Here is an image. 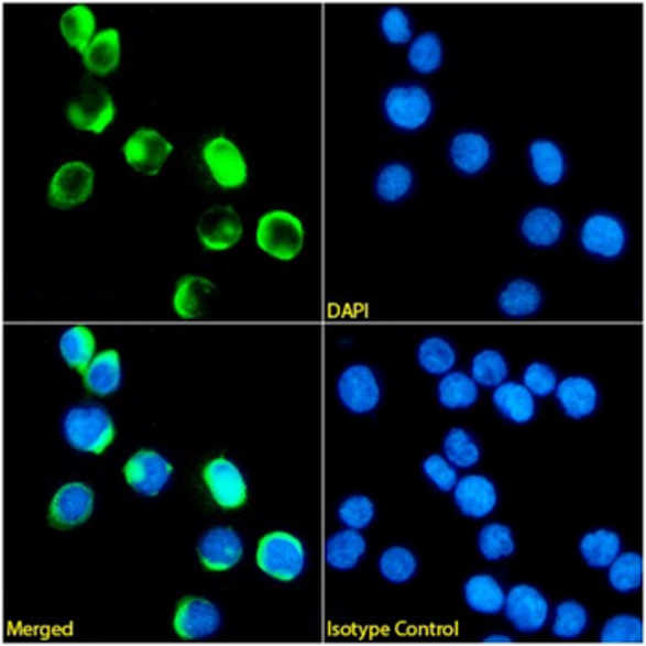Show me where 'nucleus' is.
<instances>
[{"label": "nucleus", "instance_id": "13", "mask_svg": "<svg viewBox=\"0 0 646 646\" xmlns=\"http://www.w3.org/2000/svg\"><path fill=\"white\" fill-rule=\"evenodd\" d=\"M204 481L212 501L223 510H237L248 501V481L242 469L226 457L212 458L204 468Z\"/></svg>", "mask_w": 646, "mask_h": 646}, {"label": "nucleus", "instance_id": "40", "mask_svg": "<svg viewBox=\"0 0 646 646\" xmlns=\"http://www.w3.org/2000/svg\"><path fill=\"white\" fill-rule=\"evenodd\" d=\"M377 569L386 582L401 585L410 582L418 574V556L405 545H390L388 549H384L379 556Z\"/></svg>", "mask_w": 646, "mask_h": 646}, {"label": "nucleus", "instance_id": "6", "mask_svg": "<svg viewBox=\"0 0 646 646\" xmlns=\"http://www.w3.org/2000/svg\"><path fill=\"white\" fill-rule=\"evenodd\" d=\"M340 405L353 416H368L377 410L383 401V384L375 368L366 362H353L338 375L337 386Z\"/></svg>", "mask_w": 646, "mask_h": 646}, {"label": "nucleus", "instance_id": "31", "mask_svg": "<svg viewBox=\"0 0 646 646\" xmlns=\"http://www.w3.org/2000/svg\"><path fill=\"white\" fill-rule=\"evenodd\" d=\"M57 351L70 370L84 373L97 355L95 332L86 326L67 327L57 338Z\"/></svg>", "mask_w": 646, "mask_h": 646}, {"label": "nucleus", "instance_id": "42", "mask_svg": "<svg viewBox=\"0 0 646 646\" xmlns=\"http://www.w3.org/2000/svg\"><path fill=\"white\" fill-rule=\"evenodd\" d=\"M469 375L479 384V388H497L499 384L508 381V361H506L503 351H499V349H481L471 359Z\"/></svg>", "mask_w": 646, "mask_h": 646}, {"label": "nucleus", "instance_id": "14", "mask_svg": "<svg viewBox=\"0 0 646 646\" xmlns=\"http://www.w3.org/2000/svg\"><path fill=\"white\" fill-rule=\"evenodd\" d=\"M172 626L179 639H211L222 628V612L207 599L187 596L176 607Z\"/></svg>", "mask_w": 646, "mask_h": 646}, {"label": "nucleus", "instance_id": "5", "mask_svg": "<svg viewBox=\"0 0 646 646\" xmlns=\"http://www.w3.org/2000/svg\"><path fill=\"white\" fill-rule=\"evenodd\" d=\"M383 113L390 127L414 133L429 124L435 113V100L427 87L419 84H397L384 92Z\"/></svg>", "mask_w": 646, "mask_h": 646}, {"label": "nucleus", "instance_id": "12", "mask_svg": "<svg viewBox=\"0 0 646 646\" xmlns=\"http://www.w3.org/2000/svg\"><path fill=\"white\" fill-rule=\"evenodd\" d=\"M172 475L174 466L154 449H141L124 463L128 486L143 497H157L161 492H165Z\"/></svg>", "mask_w": 646, "mask_h": 646}, {"label": "nucleus", "instance_id": "46", "mask_svg": "<svg viewBox=\"0 0 646 646\" xmlns=\"http://www.w3.org/2000/svg\"><path fill=\"white\" fill-rule=\"evenodd\" d=\"M525 388L536 397V399H545L555 394L556 386L560 383L558 373L555 368L547 364V362L536 361L530 362L523 372V381Z\"/></svg>", "mask_w": 646, "mask_h": 646}, {"label": "nucleus", "instance_id": "10", "mask_svg": "<svg viewBox=\"0 0 646 646\" xmlns=\"http://www.w3.org/2000/svg\"><path fill=\"white\" fill-rule=\"evenodd\" d=\"M580 247L591 258L615 261L628 248V229L612 212H593L580 228Z\"/></svg>", "mask_w": 646, "mask_h": 646}, {"label": "nucleus", "instance_id": "39", "mask_svg": "<svg viewBox=\"0 0 646 646\" xmlns=\"http://www.w3.org/2000/svg\"><path fill=\"white\" fill-rule=\"evenodd\" d=\"M444 57H446L444 41L436 32H424V34L416 35L406 51L408 65L418 75L424 76L435 75L436 70H440Z\"/></svg>", "mask_w": 646, "mask_h": 646}, {"label": "nucleus", "instance_id": "43", "mask_svg": "<svg viewBox=\"0 0 646 646\" xmlns=\"http://www.w3.org/2000/svg\"><path fill=\"white\" fill-rule=\"evenodd\" d=\"M604 645H640L645 643V624L634 613H617L607 618L601 629Z\"/></svg>", "mask_w": 646, "mask_h": 646}, {"label": "nucleus", "instance_id": "26", "mask_svg": "<svg viewBox=\"0 0 646 646\" xmlns=\"http://www.w3.org/2000/svg\"><path fill=\"white\" fill-rule=\"evenodd\" d=\"M463 602L471 612L479 615H499L503 613L506 590L499 578L490 572H477L463 582Z\"/></svg>", "mask_w": 646, "mask_h": 646}, {"label": "nucleus", "instance_id": "48", "mask_svg": "<svg viewBox=\"0 0 646 646\" xmlns=\"http://www.w3.org/2000/svg\"><path fill=\"white\" fill-rule=\"evenodd\" d=\"M482 643H486V645H512L515 639L510 637L508 634H490L482 639Z\"/></svg>", "mask_w": 646, "mask_h": 646}, {"label": "nucleus", "instance_id": "47", "mask_svg": "<svg viewBox=\"0 0 646 646\" xmlns=\"http://www.w3.org/2000/svg\"><path fill=\"white\" fill-rule=\"evenodd\" d=\"M421 473L441 493H451L460 479L458 469L440 452L425 458L421 462Z\"/></svg>", "mask_w": 646, "mask_h": 646}, {"label": "nucleus", "instance_id": "28", "mask_svg": "<svg viewBox=\"0 0 646 646\" xmlns=\"http://www.w3.org/2000/svg\"><path fill=\"white\" fill-rule=\"evenodd\" d=\"M528 160L539 184L555 187L567 174V157L560 144L552 139H536L528 146Z\"/></svg>", "mask_w": 646, "mask_h": 646}, {"label": "nucleus", "instance_id": "21", "mask_svg": "<svg viewBox=\"0 0 646 646\" xmlns=\"http://www.w3.org/2000/svg\"><path fill=\"white\" fill-rule=\"evenodd\" d=\"M87 392L97 397H109L117 394L124 383L122 357L117 349L108 348L98 351L91 364L81 373Z\"/></svg>", "mask_w": 646, "mask_h": 646}, {"label": "nucleus", "instance_id": "7", "mask_svg": "<svg viewBox=\"0 0 646 646\" xmlns=\"http://www.w3.org/2000/svg\"><path fill=\"white\" fill-rule=\"evenodd\" d=\"M201 163L206 166L209 178L223 190H237L244 187L250 178V166L241 146L226 138L215 135L201 146Z\"/></svg>", "mask_w": 646, "mask_h": 646}, {"label": "nucleus", "instance_id": "17", "mask_svg": "<svg viewBox=\"0 0 646 646\" xmlns=\"http://www.w3.org/2000/svg\"><path fill=\"white\" fill-rule=\"evenodd\" d=\"M196 552L207 571H229L244 558V541L233 526H212L201 536Z\"/></svg>", "mask_w": 646, "mask_h": 646}, {"label": "nucleus", "instance_id": "32", "mask_svg": "<svg viewBox=\"0 0 646 646\" xmlns=\"http://www.w3.org/2000/svg\"><path fill=\"white\" fill-rule=\"evenodd\" d=\"M481 397V388L473 377L466 372H452L441 375L436 386V399L447 410H468L477 405Z\"/></svg>", "mask_w": 646, "mask_h": 646}, {"label": "nucleus", "instance_id": "11", "mask_svg": "<svg viewBox=\"0 0 646 646\" xmlns=\"http://www.w3.org/2000/svg\"><path fill=\"white\" fill-rule=\"evenodd\" d=\"M174 152V144L155 128H138L122 144V157L141 176H157Z\"/></svg>", "mask_w": 646, "mask_h": 646}, {"label": "nucleus", "instance_id": "16", "mask_svg": "<svg viewBox=\"0 0 646 646\" xmlns=\"http://www.w3.org/2000/svg\"><path fill=\"white\" fill-rule=\"evenodd\" d=\"M92 512H95L92 488L87 482H67L52 497L48 521L56 528L70 530L91 519Z\"/></svg>", "mask_w": 646, "mask_h": 646}, {"label": "nucleus", "instance_id": "41", "mask_svg": "<svg viewBox=\"0 0 646 646\" xmlns=\"http://www.w3.org/2000/svg\"><path fill=\"white\" fill-rule=\"evenodd\" d=\"M441 455L457 469H473L481 462V444L463 427L447 430L441 441Z\"/></svg>", "mask_w": 646, "mask_h": 646}, {"label": "nucleus", "instance_id": "36", "mask_svg": "<svg viewBox=\"0 0 646 646\" xmlns=\"http://www.w3.org/2000/svg\"><path fill=\"white\" fill-rule=\"evenodd\" d=\"M607 583L618 595H632L643 588L645 580V561L639 552L628 550L621 552L615 560L607 566Z\"/></svg>", "mask_w": 646, "mask_h": 646}, {"label": "nucleus", "instance_id": "20", "mask_svg": "<svg viewBox=\"0 0 646 646\" xmlns=\"http://www.w3.org/2000/svg\"><path fill=\"white\" fill-rule=\"evenodd\" d=\"M493 149L490 139L475 130H466L451 139L449 160L458 172L466 176H477L492 163Z\"/></svg>", "mask_w": 646, "mask_h": 646}, {"label": "nucleus", "instance_id": "8", "mask_svg": "<svg viewBox=\"0 0 646 646\" xmlns=\"http://www.w3.org/2000/svg\"><path fill=\"white\" fill-rule=\"evenodd\" d=\"M95 184L97 174L86 161H65L64 165L57 166L56 172L52 174L46 189V201L54 209L70 211L84 206L91 198Z\"/></svg>", "mask_w": 646, "mask_h": 646}, {"label": "nucleus", "instance_id": "34", "mask_svg": "<svg viewBox=\"0 0 646 646\" xmlns=\"http://www.w3.org/2000/svg\"><path fill=\"white\" fill-rule=\"evenodd\" d=\"M416 176L413 166L403 161H392L377 172L375 176V195L384 204H399L413 195Z\"/></svg>", "mask_w": 646, "mask_h": 646}, {"label": "nucleus", "instance_id": "25", "mask_svg": "<svg viewBox=\"0 0 646 646\" xmlns=\"http://www.w3.org/2000/svg\"><path fill=\"white\" fill-rule=\"evenodd\" d=\"M492 403L499 416L514 425H528L538 414L536 397L517 381H504L493 388Z\"/></svg>", "mask_w": 646, "mask_h": 646}, {"label": "nucleus", "instance_id": "30", "mask_svg": "<svg viewBox=\"0 0 646 646\" xmlns=\"http://www.w3.org/2000/svg\"><path fill=\"white\" fill-rule=\"evenodd\" d=\"M578 552L585 566L602 571L623 552V538L612 528H595L580 538Z\"/></svg>", "mask_w": 646, "mask_h": 646}, {"label": "nucleus", "instance_id": "15", "mask_svg": "<svg viewBox=\"0 0 646 646\" xmlns=\"http://www.w3.org/2000/svg\"><path fill=\"white\" fill-rule=\"evenodd\" d=\"M201 247L209 252H228L241 242L244 223L231 206H212L196 223Z\"/></svg>", "mask_w": 646, "mask_h": 646}, {"label": "nucleus", "instance_id": "44", "mask_svg": "<svg viewBox=\"0 0 646 646\" xmlns=\"http://www.w3.org/2000/svg\"><path fill=\"white\" fill-rule=\"evenodd\" d=\"M377 515V508L373 503L372 497L355 493V495H348L342 503L338 504L337 519L342 523L343 528H351V530H366L368 526L372 525Z\"/></svg>", "mask_w": 646, "mask_h": 646}, {"label": "nucleus", "instance_id": "33", "mask_svg": "<svg viewBox=\"0 0 646 646\" xmlns=\"http://www.w3.org/2000/svg\"><path fill=\"white\" fill-rule=\"evenodd\" d=\"M59 34L67 46L81 56L98 34L97 15L86 4L69 7L59 18Z\"/></svg>", "mask_w": 646, "mask_h": 646}, {"label": "nucleus", "instance_id": "22", "mask_svg": "<svg viewBox=\"0 0 646 646\" xmlns=\"http://www.w3.org/2000/svg\"><path fill=\"white\" fill-rule=\"evenodd\" d=\"M217 285L204 275L187 274L176 283L172 309L182 320H198L206 315Z\"/></svg>", "mask_w": 646, "mask_h": 646}, {"label": "nucleus", "instance_id": "23", "mask_svg": "<svg viewBox=\"0 0 646 646\" xmlns=\"http://www.w3.org/2000/svg\"><path fill=\"white\" fill-rule=\"evenodd\" d=\"M122 37L117 29L98 30L95 40L81 54V64L92 78H106L121 67Z\"/></svg>", "mask_w": 646, "mask_h": 646}, {"label": "nucleus", "instance_id": "24", "mask_svg": "<svg viewBox=\"0 0 646 646\" xmlns=\"http://www.w3.org/2000/svg\"><path fill=\"white\" fill-rule=\"evenodd\" d=\"M566 223L560 212L552 207L538 206L526 212L521 220V237L526 244L538 250H549L563 239Z\"/></svg>", "mask_w": 646, "mask_h": 646}, {"label": "nucleus", "instance_id": "9", "mask_svg": "<svg viewBox=\"0 0 646 646\" xmlns=\"http://www.w3.org/2000/svg\"><path fill=\"white\" fill-rule=\"evenodd\" d=\"M550 602L533 583H515L506 591L504 617L519 634H539L550 621Z\"/></svg>", "mask_w": 646, "mask_h": 646}, {"label": "nucleus", "instance_id": "1", "mask_svg": "<svg viewBox=\"0 0 646 646\" xmlns=\"http://www.w3.org/2000/svg\"><path fill=\"white\" fill-rule=\"evenodd\" d=\"M62 435L67 446L86 455L108 451L117 436L114 419L108 408L98 403H78L65 410Z\"/></svg>", "mask_w": 646, "mask_h": 646}, {"label": "nucleus", "instance_id": "19", "mask_svg": "<svg viewBox=\"0 0 646 646\" xmlns=\"http://www.w3.org/2000/svg\"><path fill=\"white\" fill-rule=\"evenodd\" d=\"M556 403L567 418L588 419L599 410L601 390L588 375H567L555 390Z\"/></svg>", "mask_w": 646, "mask_h": 646}, {"label": "nucleus", "instance_id": "18", "mask_svg": "<svg viewBox=\"0 0 646 646\" xmlns=\"http://www.w3.org/2000/svg\"><path fill=\"white\" fill-rule=\"evenodd\" d=\"M451 493L452 503L468 519H486L499 506L497 484L481 473L460 477Z\"/></svg>", "mask_w": 646, "mask_h": 646}, {"label": "nucleus", "instance_id": "4", "mask_svg": "<svg viewBox=\"0 0 646 646\" xmlns=\"http://www.w3.org/2000/svg\"><path fill=\"white\" fill-rule=\"evenodd\" d=\"M255 242L259 250L272 259L283 263L294 261L304 250V222L294 212L272 209L259 218Z\"/></svg>", "mask_w": 646, "mask_h": 646}, {"label": "nucleus", "instance_id": "27", "mask_svg": "<svg viewBox=\"0 0 646 646\" xmlns=\"http://www.w3.org/2000/svg\"><path fill=\"white\" fill-rule=\"evenodd\" d=\"M541 305H544V292L530 280L508 281L499 292V310L514 320H525L538 315Z\"/></svg>", "mask_w": 646, "mask_h": 646}, {"label": "nucleus", "instance_id": "2", "mask_svg": "<svg viewBox=\"0 0 646 646\" xmlns=\"http://www.w3.org/2000/svg\"><path fill=\"white\" fill-rule=\"evenodd\" d=\"M255 561L261 572L272 580L294 582L307 569L309 555L298 536L286 530H274L259 539Z\"/></svg>", "mask_w": 646, "mask_h": 646}, {"label": "nucleus", "instance_id": "3", "mask_svg": "<svg viewBox=\"0 0 646 646\" xmlns=\"http://www.w3.org/2000/svg\"><path fill=\"white\" fill-rule=\"evenodd\" d=\"M65 119L78 132L102 135L117 119L113 95L100 81L87 78L67 103Z\"/></svg>", "mask_w": 646, "mask_h": 646}, {"label": "nucleus", "instance_id": "38", "mask_svg": "<svg viewBox=\"0 0 646 646\" xmlns=\"http://www.w3.org/2000/svg\"><path fill=\"white\" fill-rule=\"evenodd\" d=\"M590 612L582 602L567 599L550 612V629L556 639H580L590 628Z\"/></svg>", "mask_w": 646, "mask_h": 646}, {"label": "nucleus", "instance_id": "37", "mask_svg": "<svg viewBox=\"0 0 646 646\" xmlns=\"http://www.w3.org/2000/svg\"><path fill=\"white\" fill-rule=\"evenodd\" d=\"M477 549L484 560L492 561V563L508 560L517 550V539H515L512 526L501 523V521L486 523L477 536Z\"/></svg>", "mask_w": 646, "mask_h": 646}, {"label": "nucleus", "instance_id": "35", "mask_svg": "<svg viewBox=\"0 0 646 646\" xmlns=\"http://www.w3.org/2000/svg\"><path fill=\"white\" fill-rule=\"evenodd\" d=\"M416 361L425 373L441 377L457 368L458 351L449 338L430 335L418 343Z\"/></svg>", "mask_w": 646, "mask_h": 646}, {"label": "nucleus", "instance_id": "29", "mask_svg": "<svg viewBox=\"0 0 646 646\" xmlns=\"http://www.w3.org/2000/svg\"><path fill=\"white\" fill-rule=\"evenodd\" d=\"M368 552V541L359 530L343 528L327 539L326 561L332 571L348 572L361 566Z\"/></svg>", "mask_w": 646, "mask_h": 646}, {"label": "nucleus", "instance_id": "45", "mask_svg": "<svg viewBox=\"0 0 646 646\" xmlns=\"http://www.w3.org/2000/svg\"><path fill=\"white\" fill-rule=\"evenodd\" d=\"M379 30L390 45H410L414 40V23L401 7H388L379 19Z\"/></svg>", "mask_w": 646, "mask_h": 646}]
</instances>
